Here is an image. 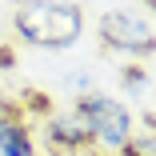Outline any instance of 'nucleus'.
Listing matches in <instances>:
<instances>
[{"mask_svg": "<svg viewBox=\"0 0 156 156\" xmlns=\"http://www.w3.org/2000/svg\"><path fill=\"white\" fill-rule=\"evenodd\" d=\"M12 28L32 48H72L84 36V8L76 0H20L12 12Z\"/></svg>", "mask_w": 156, "mask_h": 156, "instance_id": "f257e3e1", "label": "nucleus"}, {"mask_svg": "<svg viewBox=\"0 0 156 156\" xmlns=\"http://www.w3.org/2000/svg\"><path fill=\"white\" fill-rule=\"evenodd\" d=\"M140 4H144V8H148V12H156V0H140Z\"/></svg>", "mask_w": 156, "mask_h": 156, "instance_id": "9b49d317", "label": "nucleus"}, {"mask_svg": "<svg viewBox=\"0 0 156 156\" xmlns=\"http://www.w3.org/2000/svg\"><path fill=\"white\" fill-rule=\"evenodd\" d=\"M72 112L88 124V132H92V144L104 148V152H120L124 144H128V136L136 132V116L132 108L116 100V96H104V92H84V96H76Z\"/></svg>", "mask_w": 156, "mask_h": 156, "instance_id": "f03ea898", "label": "nucleus"}, {"mask_svg": "<svg viewBox=\"0 0 156 156\" xmlns=\"http://www.w3.org/2000/svg\"><path fill=\"white\" fill-rule=\"evenodd\" d=\"M44 140H48V148H56V152H88V148H92V132H88V124H84L76 112L48 116Z\"/></svg>", "mask_w": 156, "mask_h": 156, "instance_id": "39448f33", "label": "nucleus"}, {"mask_svg": "<svg viewBox=\"0 0 156 156\" xmlns=\"http://www.w3.org/2000/svg\"><path fill=\"white\" fill-rule=\"evenodd\" d=\"M116 156H156V132H132Z\"/></svg>", "mask_w": 156, "mask_h": 156, "instance_id": "0eeeda50", "label": "nucleus"}, {"mask_svg": "<svg viewBox=\"0 0 156 156\" xmlns=\"http://www.w3.org/2000/svg\"><path fill=\"white\" fill-rule=\"evenodd\" d=\"M20 96H24V108H20V112H28V108H36V112H44V116H52V104H48V96H44L40 88H24Z\"/></svg>", "mask_w": 156, "mask_h": 156, "instance_id": "6e6552de", "label": "nucleus"}, {"mask_svg": "<svg viewBox=\"0 0 156 156\" xmlns=\"http://www.w3.org/2000/svg\"><path fill=\"white\" fill-rule=\"evenodd\" d=\"M0 68H16V48L0 44Z\"/></svg>", "mask_w": 156, "mask_h": 156, "instance_id": "9d476101", "label": "nucleus"}, {"mask_svg": "<svg viewBox=\"0 0 156 156\" xmlns=\"http://www.w3.org/2000/svg\"><path fill=\"white\" fill-rule=\"evenodd\" d=\"M96 40L104 52H116L124 60H148L156 56V28L148 16L132 8H108L96 20Z\"/></svg>", "mask_w": 156, "mask_h": 156, "instance_id": "7ed1b4c3", "label": "nucleus"}, {"mask_svg": "<svg viewBox=\"0 0 156 156\" xmlns=\"http://www.w3.org/2000/svg\"><path fill=\"white\" fill-rule=\"evenodd\" d=\"M64 88H72V92H76V96H84V92H92V80H88L84 72H72V76L64 80Z\"/></svg>", "mask_w": 156, "mask_h": 156, "instance_id": "1a4fd4ad", "label": "nucleus"}, {"mask_svg": "<svg viewBox=\"0 0 156 156\" xmlns=\"http://www.w3.org/2000/svg\"><path fill=\"white\" fill-rule=\"evenodd\" d=\"M0 156H40L32 124L20 112V104H8L0 112Z\"/></svg>", "mask_w": 156, "mask_h": 156, "instance_id": "20e7f679", "label": "nucleus"}, {"mask_svg": "<svg viewBox=\"0 0 156 156\" xmlns=\"http://www.w3.org/2000/svg\"><path fill=\"white\" fill-rule=\"evenodd\" d=\"M148 68L144 64H124L120 68V84H124V92H128V96H140V92L148 88Z\"/></svg>", "mask_w": 156, "mask_h": 156, "instance_id": "423d86ee", "label": "nucleus"}]
</instances>
